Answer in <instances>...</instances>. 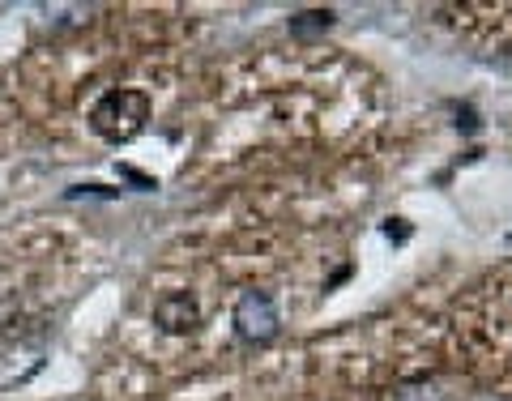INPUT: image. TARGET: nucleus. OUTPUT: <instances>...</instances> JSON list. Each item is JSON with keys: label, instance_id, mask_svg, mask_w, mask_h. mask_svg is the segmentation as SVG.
Wrapping results in <instances>:
<instances>
[{"label": "nucleus", "instance_id": "nucleus-1", "mask_svg": "<svg viewBox=\"0 0 512 401\" xmlns=\"http://www.w3.org/2000/svg\"><path fill=\"white\" fill-rule=\"evenodd\" d=\"M150 120V94L146 90H133V86H120V90H107L99 103L90 107V128L99 133L111 146L120 141H133L141 128Z\"/></svg>", "mask_w": 512, "mask_h": 401}, {"label": "nucleus", "instance_id": "nucleus-2", "mask_svg": "<svg viewBox=\"0 0 512 401\" xmlns=\"http://www.w3.org/2000/svg\"><path fill=\"white\" fill-rule=\"evenodd\" d=\"M235 325H239V338H248V342H269V338L278 333L274 299L261 295V291H248L244 299L235 303Z\"/></svg>", "mask_w": 512, "mask_h": 401}, {"label": "nucleus", "instance_id": "nucleus-3", "mask_svg": "<svg viewBox=\"0 0 512 401\" xmlns=\"http://www.w3.org/2000/svg\"><path fill=\"white\" fill-rule=\"evenodd\" d=\"M154 320H158V329H167V333H192L197 320H201V308H197L192 295L171 291V295H163L154 303Z\"/></svg>", "mask_w": 512, "mask_h": 401}]
</instances>
